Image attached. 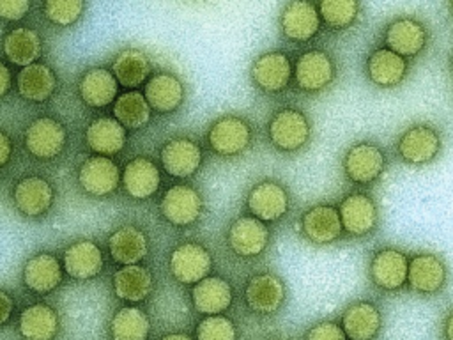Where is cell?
<instances>
[{"instance_id": "cell-33", "label": "cell", "mask_w": 453, "mask_h": 340, "mask_svg": "<svg viewBox=\"0 0 453 340\" xmlns=\"http://www.w3.org/2000/svg\"><path fill=\"white\" fill-rule=\"evenodd\" d=\"M80 97L92 108H104L113 103L119 92V81L111 71L104 67H92L80 78Z\"/></svg>"}, {"instance_id": "cell-26", "label": "cell", "mask_w": 453, "mask_h": 340, "mask_svg": "<svg viewBox=\"0 0 453 340\" xmlns=\"http://www.w3.org/2000/svg\"><path fill=\"white\" fill-rule=\"evenodd\" d=\"M340 326L349 340H373L382 326L380 310L372 301H354L343 310Z\"/></svg>"}, {"instance_id": "cell-7", "label": "cell", "mask_w": 453, "mask_h": 340, "mask_svg": "<svg viewBox=\"0 0 453 340\" xmlns=\"http://www.w3.org/2000/svg\"><path fill=\"white\" fill-rule=\"evenodd\" d=\"M338 214L345 237L365 239L379 228L380 211L375 197L365 189H354L338 202Z\"/></svg>"}, {"instance_id": "cell-30", "label": "cell", "mask_w": 453, "mask_h": 340, "mask_svg": "<svg viewBox=\"0 0 453 340\" xmlns=\"http://www.w3.org/2000/svg\"><path fill=\"white\" fill-rule=\"evenodd\" d=\"M108 251L117 264H140L149 251L147 234L134 225H124L108 237Z\"/></svg>"}, {"instance_id": "cell-38", "label": "cell", "mask_w": 453, "mask_h": 340, "mask_svg": "<svg viewBox=\"0 0 453 340\" xmlns=\"http://www.w3.org/2000/svg\"><path fill=\"white\" fill-rule=\"evenodd\" d=\"M152 110L145 96L138 90L120 94L113 103V117L127 129H140L149 124Z\"/></svg>"}, {"instance_id": "cell-36", "label": "cell", "mask_w": 453, "mask_h": 340, "mask_svg": "<svg viewBox=\"0 0 453 340\" xmlns=\"http://www.w3.org/2000/svg\"><path fill=\"white\" fill-rule=\"evenodd\" d=\"M152 66L145 51L138 48H126L117 53L111 73L117 78L119 85L126 89H136L142 83H145L150 76Z\"/></svg>"}, {"instance_id": "cell-51", "label": "cell", "mask_w": 453, "mask_h": 340, "mask_svg": "<svg viewBox=\"0 0 453 340\" xmlns=\"http://www.w3.org/2000/svg\"><path fill=\"white\" fill-rule=\"evenodd\" d=\"M451 73H453V64H451Z\"/></svg>"}, {"instance_id": "cell-16", "label": "cell", "mask_w": 453, "mask_h": 340, "mask_svg": "<svg viewBox=\"0 0 453 340\" xmlns=\"http://www.w3.org/2000/svg\"><path fill=\"white\" fill-rule=\"evenodd\" d=\"M202 145L189 136H175L163 143L159 161L163 170L173 179H191L203 165Z\"/></svg>"}, {"instance_id": "cell-20", "label": "cell", "mask_w": 453, "mask_h": 340, "mask_svg": "<svg viewBox=\"0 0 453 340\" xmlns=\"http://www.w3.org/2000/svg\"><path fill=\"white\" fill-rule=\"evenodd\" d=\"M143 96L156 113L168 115L177 112L186 99V87L182 80L170 71H157L145 81Z\"/></svg>"}, {"instance_id": "cell-41", "label": "cell", "mask_w": 453, "mask_h": 340, "mask_svg": "<svg viewBox=\"0 0 453 340\" xmlns=\"http://www.w3.org/2000/svg\"><path fill=\"white\" fill-rule=\"evenodd\" d=\"M85 11V0H44L42 12L57 27L74 25Z\"/></svg>"}, {"instance_id": "cell-31", "label": "cell", "mask_w": 453, "mask_h": 340, "mask_svg": "<svg viewBox=\"0 0 453 340\" xmlns=\"http://www.w3.org/2000/svg\"><path fill=\"white\" fill-rule=\"evenodd\" d=\"M57 85H58V80L53 69L39 62L21 67V71L16 76V87L19 96L32 103L48 101L57 90Z\"/></svg>"}, {"instance_id": "cell-17", "label": "cell", "mask_w": 453, "mask_h": 340, "mask_svg": "<svg viewBox=\"0 0 453 340\" xmlns=\"http://www.w3.org/2000/svg\"><path fill=\"white\" fill-rule=\"evenodd\" d=\"M448 282L446 260L432 251H416L409 257L407 287L421 296H434Z\"/></svg>"}, {"instance_id": "cell-5", "label": "cell", "mask_w": 453, "mask_h": 340, "mask_svg": "<svg viewBox=\"0 0 453 340\" xmlns=\"http://www.w3.org/2000/svg\"><path fill=\"white\" fill-rule=\"evenodd\" d=\"M246 214L271 225L281 221L292 207V195L287 184L276 177L255 181L244 195Z\"/></svg>"}, {"instance_id": "cell-32", "label": "cell", "mask_w": 453, "mask_h": 340, "mask_svg": "<svg viewBox=\"0 0 453 340\" xmlns=\"http://www.w3.org/2000/svg\"><path fill=\"white\" fill-rule=\"evenodd\" d=\"M126 128L115 117L94 119L85 131L88 149L101 156L119 154L126 145Z\"/></svg>"}, {"instance_id": "cell-14", "label": "cell", "mask_w": 453, "mask_h": 340, "mask_svg": "<svg viewBox=\"0 0 453 340\" xmlns=\"http://www.w3.org/2000/svg\"><path fill=\"white\" fill-rule=\"evenodd\" d=\"M407 269L409 255L396 246L377 248L368 259L370 282L386 292H395L407 285Z\"/></svg>"}, {"instance_id": "cell-10", "label": "cell", "mask_w": 453, "mask_h": 340, "mask_svg": "<svg viewBox=\"0 0 453 340\" xmlns=\"http://www.w3.org/2000/svg\"><path fill=\"white\" fill-rule=\"evenodd\" d=\"M205 202L198 188L193 184H173L170 186L161 200H159V212L161 216L177 228L193 227L203 214Z\"/></svg>"}, {"instance_id": "cell-2", "label": "cell", "mask_w": 453, "mask_h": 340, "mask_svg": "<svg viewBox=\"0 0 453 340\" xmlns=\"http://www.w3.org/2000/svg\"><path fill=\"white\" fill-rule=\"evenodd\" d=\"M205 143L209 151L221 159L242 158L255 143V126L241 113H221L207 126Z\"/></svg>"}, {"instance_id": "cell-18", "label": "cell", "mask_w": 453, "mask_h": 340, "mask_svg": "<svg viewBox=\"0 0 453 340\" xmlns=\"http://www.w3.org/2000/svg\"><path fill=\"white\" fill-rule=\"evenodd\" d=\"M426 25L414 16H396L384 28V46L391 51L412 58L423 53L428 44Z\"/></svg>"}, {"instance_id": "cell-22", "label": "cell", "mask_w": 453, "mask_h": 340, "mask_svg": "<svg viewBox=\"0 0 453 340\" xmlns=\"http://www.w3.org/2000/svg\"><path fill=\"white\" fill-rule=\"evenodd\" d=\"M78 182L92 197H108L120 182V168L108 156H90L78 168Z\"/></svg>"}, {"instance_id": "cell-15", "label": "cell", "mask_w": 453, "mask_h": 340, "mask_svg": "<svg viewBox=\"0 0 453 340\" xmlns=\"http://www.w3.org/2000/svg\"><path fill=\"white\" fill-rule=\"evenodd\" d=\"M244 303L257 315H274L287 299V285L273 271H262L246 280Z\"/></svg>"}, {"instance_id": "cell-28", "label": "cell", "mask_w": 453, "mask_h": 340, "mask_svg": "<svg viewBox=\"0 0 453 340\" xmlns=\"http://www.w3.org/2000/svg\"><path fill=\"white\" fill-rule=\"evenodd\" d=\"M103 251L90 239H80L65 248L64 269L74 280H90L103 271Z\"/></svg>"}, {"instance_id": "cell-23", "label": "cell", "mask_w": 453, "mask_h": 340, "mask_svg": "<svg viewBox=\"0 0 453 340\" xmlns=\"http://www.w3.org/2000/svg\"><path fill=\"white\" fill-rule=\"evenodd\" d=\"M122 186L131 198L147 200L156 195L161 186L159 166L147 156L133 158L120 174Z\"/></svg>"}, {"instance_id": "cell-4", "label": "cell", "mask_w": 453, "mask_h": 340, "mask_svg": "<svg viewBox=\"0 0 453 340\" xmlns=\"http://www.w3.org/2000/svg\"><path fill=\"white\" fill-rule=\"evenodd\" d=\"M340 168L347 182L366 188L377 184L388 170V154L384 147L372 138L354 140L342 154Z\"/></svg>"}, {"instance_id": "cell-47", "label": "cell", "mask_w": 453, "mask_h": 340, "mask_svg": "<svg viewBox=\"0 0 453 340\" xmlns=\"http://www.w3.org/2000/svg\"><path fill=\"white\" fill-rule=\"evenodd\" d=\"M444 336L446 340H453V312H449V315L444 321Z\"/></svg>"}, {"instance_id": "cell-19", "label": "cell", "mask_w": 453, "mask_h": 340, "mask_svg": "<svg viewBox=\"0 0 453 340\" xmlns=\"http://www.w3.org/2000/svg\"><path fill=\"white\" fill-rule=\"evenodd\" d=\"M409 74V60L389 48H375L365 62V76L375 89L391 90L400 87Z\"/></svg>"}, {"instance_id": "cell-39", "label": "cell", "mask_w": 453, "mask_h": 340, "mask_svg": "<svg viewBox=\"0 0 453 340\" xmlns=\"http://www.w3.org/2000/svg\"><path fill=\"white\" fill-rule=\"evenodd\" d=\"M150 321L142 308L122 306L111 319L113 340H147Z\"/></svg>"}, {"instance_id": "cell-27", "label": "cell", "mask_w": 453, "mask_h": 340, "mask_svg": "<svg viewBox=\"0 0 453 340\" xmlns=\"http://www.w3.org/2000/svg\"><path fill=\"white\" fill-rule=\"evenodd\" d=\"M23 283L35 294H48L62 283V266L51 253H35L23 266Z\"/></svg>"}, {"instance_id": "cell-24", "label": "cell", "mask_w": 453, "mask_h": 340, "mask_svg": "<svg viewBox=\"0 0 453 340\" xmlns=\"http://www.w3.org/2000/svg\"><path fill=\"white\" fill-rule=\"evenodd\" d=\"M191 301L196 312L203 315H216L226 312L234 303L232 283L221 276H205L193 283Z\"/></svg>"}, {"instance_id": "cell-6", "label": "cell", "mask_w": 453, "mask_h": 340, "mask_svg": "<svg viewBox=\"0 0 453 340\" xmlns=\"http://www.w3.org/2000/svg\"><path fill=\"white\" fill-rule=\"evenodd\" d=\"M338 67L331 53L320 48L304 50L292 62V83L308 96L322 94L336 81Z\"/></svg>"}, {"instance_id": "cell-50", "label": "cell", "mask_w": 453, "mask_h": 340, "mask_svg": "<svg viewBox=\"0 0 453 340\" xmlns=\"http://www.w3.org/2000/svg\"><path fill=\"white\" fill-rule=\"evenodd\" d=\"M269 340H280V338H269Z\"/></svg>"}, {"instance_id": "cell-11", "label": "cell", "mask_w": 453, "mask_h": 340, "mask_svg": "<svg viewBox=\"0 0 453 340\" xmlns=\"http://www.w3.org/2000/svg\"><path fill=\"white\" fill-rule=\"evenodd\" d=\"M297 225L303 239L315 246H329L345 237L338 207L327 202L306 207L301 212Z\"/></svg>"}, {"instance_id": "cell-9", "label": "cell", "mask_w": 453, "mask_h": 340, "mask_svg": "<svg viewBox=\"0 0 453 340\" xmlns=\"http://www.w3.org/2000/svg\"><path fill=\"white\" fill-rule=\"evenodd\" d=\"M251 85L265 94L278 96L292 83V60L281 50H269L253 58L250 66Z\"/></svg>"}, {"instance_id": "cell-45", "label": "cell", "mask_w": 453, "mask_h": 340, "mask_svg": "<svg viewBox=\"0 0 453 340\" xmlns=\"http://www.w3.org/2000/svg\"><path fill=\"white\" fill-rule=\"evenodd\" d=\"M12 156V142L4 129H0V166L7 165Z\"/></svg>"}, {"instance_id": "cell-3", "label": "cell", "mask_w": 453, "mask_h": 340, "mask_svg": "<svg viewBox=\"0 0 453 340\" xmlns=\"http://www.w3.org/2000/svg\"><path fill=\"white\" fill-rule=\"evenodd\" d=\"M444 149V135L439 126L418 120L403 128L393 143L396 159L407 166H426L434 163Z\"/></svg>"}, {"instance_id": "cell-44", "label": "cell", "mask_w": 453, "mask_h": 340, "mask_svg": "<svg viewBox=\"0 0 453 340\" xmlns=\"http://www.w3.org/2000/svg\"><path fill=\"white\" fill-rule=\"evenodd\" d=\"M12 310H14L12 298L9 296V292L0 289V326H4L11 319Z\"/></svg>"}, {"instance_id": "cell-12", "label": "cell", "mask_w": 453, "mask_h": 340, "mask_svg": "<svg viewBox=\"0 0 453 340\" xmlns=\"http://www.w3.org/2000/svg\"><path fill=\"white\" fill-rule=\"evenodd\" d=\"M214 259L211 250L198 241H184L177 244L168 257L172 276L184 285H193L211 274Z\"/></svg>"}, {"instance_id": "cell-42", "label": "cell", "mask_w": 453, "mask_h": 340, "mask_svg": "<svg viewBox=\"0 0 453 340\" xmlns=\"http://www.w3.org/2000/svg\"><path fill=\"white\" fill-rule=\"evenodd\" d=\"M306 340H347V335L334 321H320L308 329Z\"/></svg>"}, {"instance_id": "cell-34", "label": "cell", "mask_w": 453, "mask_h": 340, "mask_svg": "<svg viewBox=\"0 0 453 340\" xmlns=\"http://www.w3.org/2000/svg\"><path fill=\"white\" fill-rule=\"evenodd\" d=\"M2 48L9 62L25 67L41 57L42 37L30 27H16L5 34Z\"/></svg>"}, {"instance_id": "cell-49", "label": "cell", "mask_w": 453, "mask_h": 340, "mask_svg": "<svg viewBox=\"0 0 453 340\" xmlns=\"http://www.w3.org/2000/svg\"><path fill=\"white\" fill-rule=\"evenodd\" d=\"M449 5H451V11H453V0H449Z\"/></svg>"}, {"instance_id": "cell-43", "label": "cell", "mask_w": 453, "mask_h": 340, "mask_svg": "<svg viewBox=\"0 0 453 340\" xmlns=\"http://www.w3.org/2000/svg\"><path fill=\"white\" fill-rule=\"evenodd\" d=\"M32 0H0L2 21H21L30 11Z\"/></svg>"}, {"instance_id": "cell-48", "label": "cell", "mask_w": 453, "mask_h": 340, "mask_svg": "<svg viewBox=\"0 0 453 340\" xmlns=\"http://www.w3.org/2000/svg\"><path fill=\"white\" fill-rule=\"evenodd\" d=\"M159 340H193V338L186 333H168V335L161 336Z\"/></svg>"}, {"instance_id": "cell-46", "label": "cell", "mask_w": 453, "mask_h": 340, "mask_svg": "<svg viewBox=\"0 0 453 340\" xmlns=\"http://www.w3.org/2000/svg\"><path fill=\"white\" fill-rule=\"evenodd\" d=\"M11 83H12V74L9 67L0 60V97H4L11 90Z\"/></svg>"}, {"instance_id": "cell-29", "label": "cell", "mask_w": 453, "mask_h": 340, "mask_svg": "<svg viewBox=\"0 0 453 340\" xmlns=\"http://www.w3.org/2000/svg\"><path fill=\"white\" fill-rule=\"evenodd\" d=\"M58 329V313L46 303H34L19 313L18 331L25 340H55Z\"/></svg>"}, {"instance_id": "cell-21", "label": "cell", "mask_w": 453, "mask_h": 340, "mask_svg": "<svg viewBox=\"0 0 453 340\" xmlns=\"http://www.w3.org/2000/svg\"><path fill=\"white\" fill-rule=\"evenodd\" d=\"M65 128L51 117H39L25 129V147L37 159L58 156L65 145Z\"/></svg>"}, {"instance_id": "cell-37", "label": "cell", "mask_w": 453, "mask_h": 340, "mask_svg": "<svg viewBox=\"0 0 453 340\" xmlns=\"http://www.w3.org/2000/svg\"><path fill=\"white\" fill-rule=\"evenodd\" d=\"M320 21L331 32H342L356 25L361 14L359 0H317Z\"/></svg>"}, {"instance_id": "cell-13", "label": "cell", "mask_w": 453, "mask_h": 340, "mask_svg": "<svg viewBox=\"0 0 453 340\" xmlns=\"http://www.w3.org/2000/svg\"><path fill=\"white\" fill-rule=\"evenodd\" d=\"M278 25L281 35L294 44L310 42L322 30L319 9L313 0H288L280 11Z\"/></svg>"}, {"instance_id": "cell-8", "label": "cell", "mask_w": 453, "mask_h": 340, "mask_svg": "<svg viewBox=\"0 0 453 340\" xmlns=\"http://www.w3.org/2000/svg\"><path fill=\"white\" fill-rule=\"evenodd\" d=\"M225 241L228 250L244 260H253L262 257L271 241H273V230L267 223L250 216V214H239L235 216L225 232Z\"/></svg>"}, {"instance_id": "cell-40", "label": "cell", "mask_w": 453, "mask_h": 340, "mask_svg": "<svg viewBox=\"0 0 453 340\" xmlns=\"http://www.w3.org/2000/svg\"><path fill=\"white\" fill-rule=\"evenodd\" d=\"M196 340H237L239 331L234 319L225 313L205 315L196 324Z\"/></svg>"}, {"instance_id": "cell-25", "label": "cell", "mask_w": 453, "mask_h": 340, "mask_svg": "<svg viewBox=\"0 0 453 340\" xmlns=\"http://www.w3.org/2000/svg\"><path fill=\"white\" fill-rule=\"evenodd\" d=\"M12 198L16 209L21 214L35 218L50 211V207L53 205L55 191L46 179L39 175H30L18 181L12 191Z\"/></svg>"}, {"instance_id": "cell-1", "label": "cell", "mask_w": 453, "mask_h": 340, "mask_svg": "<svg viewBox=\"0 0 453 340\" xmlns=\"http://www.w3.org/2000/svg\"><path fill=\"white\" fill-rule=\"evenodd\" d=\"M313 138V122L299 106H280L265 122V140L271 149L283 156H296L308 149Z\"/></svg>"}, {"instance_id": "cell-35", "label": "cell", "mask_w": 453, "mask_h": 340, "mask_svg": "<svg viewBox=\"0 0 453 340\" xmlns=\"http://www.w3.org/2000/svg\"><path fill=\"white\" fill-rule=\"evenodd\" d=\"M152 287L154 278L150 271L140 264L122 266L113 274V290L117 298L129 303H140L147 299L152 292Z\"/></svg>"}]
</instances>
